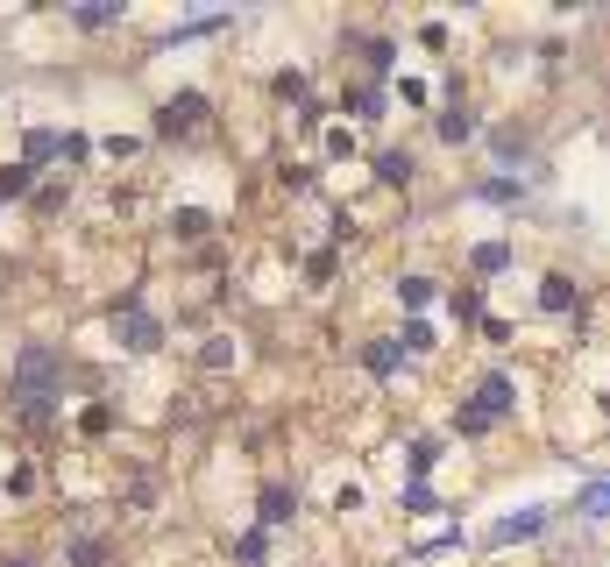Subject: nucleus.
<instances>
[{"label":"nucleus","instance_id":"f257e3e1","mask_svg":"<svg viewBox=\"0 0 610 567\" xmlns=\"http://www.w3.org/2000/svg\"><path fill=\"white\" fill-rule=\"evenodd\" d=\"M582 511H589V518H610V482H596V490L582 497Z\"/></svg>","mask_w":610,"mask_h":567},{"label":"nucleus","instance_id":"f03ea898","mask_svg":"<svg viewBox=\"0 0 610 567\" xmlns=\"http://www.w3.org/2000/svg\"><path fill=\"white\" fill-rule=\"evenodd\" d=\"M0 192H29V164H8V171H0Z\"/></svg>","mask_w":610,"mask_h":567},{"label":"nucleus","instance_id":"7ed1b4c3","mask_svg":"<svg viewBox=\"0 0 610 567\" xmlns=\"http://www.w3.org/2000/svg\"><path fill=\"white\" fill-rule=\"evenodd\" d=\"M0 567H29V560H0Z\"/></svg>","mask_w":610,"mask_h":567}]
</instances>
